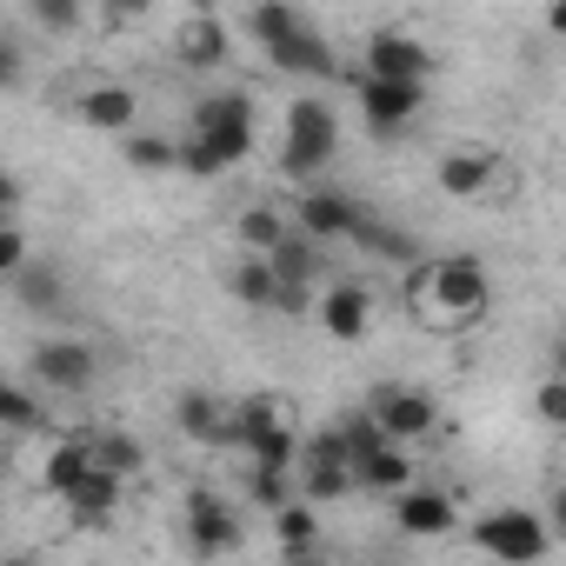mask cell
Here are the masks:
<instances>
[{
  "label": "cell",
  "instance_id": "7",
  "mask_svg": "<svg viewBox=\"0 0 566 566\" xmlns=\"http://www.w3.org/2000/svg\"><path fill=\"white\" fill-rule=\"evenodd\" d=\"M427 74H433V54L413 34H374L367 41V81H413V87H427Z\"/></svg>",
  "mask_w": 566,
  "mask_h": 566
},
{
  "label": "cell",
  "instance_id": "41",
  "mask_svg": "<svg viewBox=\"0 0 566 566\" xmlns=\"http://www.w3.org/2000/svg\"><path fill=\"white\" fill-rule=\"evenodd\" d=\"M8 566H34V559H8Z\"/></svg>",
  "mask_w": 566,
  "mask_h": 566
},
{
  "label": "cell",
  "instance_id": "38",
  "mask_svg": "<svg viewBox=\"0 0 566 566\" xmlns=\"http://www.w3.org/2000/svg\"><path fill=\"white\" fill-rule=\"evenodd\" d=\"M546 526H553V533H559V539H566V486H559V493H553V513H546Z\"/></svg>",
  "mask_w": 566,
  "mask_h": 566
},
{
  "label": "cell",
  "instance_id": "26",
  "mask_svg": "<svg viewBox=\"0 0 566 566\" xmlns=\"http://www.w3.org/2000/svg\"><path fill=\"white\" fill-rule=\"evenodd\" d=\"M273 273L287 280V287H314V273H321V240H307V233H294L287 247L273 253Z\"/></svg>",
  "mask_w": 566,
  "mask_h": 566
},
{
  "label": "cell",
  "instance_id": "32",
  "mask_svg": "<svg viewBox=\"0 0 566 566\" xmlns=\"http://www.w3.org/2000/svg\"><path fill=\"white\" fill-rule=\"evenodd\" d=\"M533 420H546V427H566V380H559V374H546V380L533 387Z\"/></svg>",
  "mask_w": 566,
  "mask_h": 566
},
{
  "label": "cell",
  "instance_id": "3",
  "mask_svg": "<svg viewBox=\"0 0 566 566\" xmlns=\"http://www.w3.org/2000/svg\"><path fill=\"white\" fill-rule=\"evenodd\" d=\"M473 546L506 559V566H539V553L553 546V526L526 506H500V513H480L473 520Z\"/></svg>",
  "mask_w": 566,
  "mask_h": 566
},
{
  "label": "cell",
  "instance_id": "1",
  "mask_svg": "<svg viewBox=\"0 0 566 566\" xmlns=\"http://www.w3.org/2000/svg\"><path fill=\"white\" fill-rule=\"evenodd\" d=\"M407 301H413V314H420V321H433V327H467V321H480V314H486L493 280H486V266H480L473 253H447V260L413 266Z\"/></svg>",
  "mask_w": 566,
  "mask_h": 566
},
{
  "label": "cell",
  "instance_id": "17",
  "mask_svg": "<svg viewBox=\"0 0 566 566\" xmlns=\"http://www.w3.org/2000/svg\"><path fill=\"white\" fill-rule=\"evenodd\" d=\"M354 240H360L374 260H387V266H413V260H420L413 233H407V227H394V220H380V213H367V220L354 227Z\"/></svg>",
  "mask_w": 566,
  "mask_h": 566
},
{
  "label": "cell",
  "instance_id": "9",
  "mask_svg": "<svg viewBox=\"0 0 566 566\" xmlns=\"http://www.w3.org/2000/svg\"><path fill=\"white\" fill-rule=\"evenodd\" d=\"M294 213H301V233H307V240H354V227L367 220V207H354V200L334 193V187H307Z\"/></svg>",
  "mask_w": 566,
  "mask_h": 566
},
{
  "label": "cell",
  "instance_id": "2",
  "mask_svg": "<svg viewBox=\"0 0 566 566\" xmlns=\"http://www.w3.org/2000/svg\"><path fill=\"white\" fill-rule=\"evenodd\" d=\"M253 147V101L247 94H207L193 107V140L180 147L187 174H227Z\"/></svg>",
  "mask_w": 566,
  "mask_h": 566
},
{
  "label": "cell",
  "instance_id": "20",
  "mask_svg": "<svg viewBox=\"0 0 566 566\" xmlns=\"http://www.w3.org/2000/svg\"><path fill=\"white\" fill-rule=\"evenodd\" d=\"M233 301H247V307H280V301H287V280H280L273 273V260H240L233 266Z\"/></svg>",
  "mask_w": 566,
  "mask_h": 566
},
{
  "label": "cell",
  "instance_id": "29",
  "mask_svg": "<svg viewBox=\"0 0 566 566\" xmlns=\"http://www.w3.org/2000/svg\"><path fill=\"white\" fill-rule=\"evenodd\" d=\"M127 167H140V174H167V167H180V147H174L167 134H134V140H127Z\"/></svg>",
  "mask_w": 566,
  "mask_h": 566
},
{
  "label": "cell",
  "instance_id": "37",
  "mask_svg": "<svg viewBox=\"0 0 566 566\" xmlns=\"http://www.w3.org/2000/svg\"><path fill=\"white\" fill-rule=\"evenodd\" d=\"M0 81H8V87L21 81V48H0Z\"/></svg>",
  "mask_w": 566,
  "mask_h": 566
},
{
  "label": "cell",
  "instance_id": "6",
  "mask_svg": "<svg viewBox=\"0 0 566 566\" xmlns=\"http://www.w3.org/2000/svg\"><path fill=\"white\" fill-rule=\"evenodd\" d=\"M374 420H380V433H387L394 447H407V440H427V433L440 427V407H433L427 394L380 387V394H374Z\"/></svg>",
  "mask_w": 566,
  "mask_h": 566
},
{
  "label": "cell",
  "instance_id": "11",
  "mask_svg": "<svg viewBox=\"0 0 566 566\" xmlns=\"http://www.w3.org/2000/svg\"><path fill=\"white\" fill-rule=\"evenodd\" d=\"M314 321H321V334H334V340H360V334L374 327V294H367V287H354V280H340V287H327V294H321Z\"/></svg>",
  "mask_w": 566,
  "mask_h": 566
},
{
  "label": "cell",
  "instance_id": "4",
  "mask_svg": "<svg viewBox=\"0 0 566 566\" xmlns=\"http://www.w3.org/2000/svg\"><path fill=\"white\" fill-rule=\"evenodd\" d=\"M334 147H340L334 107L314 101V94H301V101L287 107V147H280V167H287V174H321V167L334 160Z\"/></svg>",
  "mask_w": 566,
  "mask_h": 566
},
{
  "label": "cell",
  "instance_id": "31",
  "mask_svg": "<svg viewBox=\"0 0 566 566\" xmlns=\"http://www.w3.org/2000/svg\"><path fill=\"white\" fill-rule=\"evenodd\" d=\"M14 287H21L28 307H61V273H54V266H28Z\"/></svg>",
  "mask_w": 566,
  "mask_h": 566
},
{
  "label": "cell",
  "instance_id": "5",
  "mask_svg": "<svg viewBox=\"0 0 566 566\" xmlns=\"http://www.w3.org/2000/svg\"><path fill=\"white\" fill-rule=\"evenodd\" d=\"M187 546L193 553H233L240 546V513L213 486H193L187 493Z\"/></svg>",
  "mask_w": 566,
  "mask_h": 566
},
{
  "label": "cell",
  "instance_id": "14",
  "mask_svg": "<svg viewBox=\"0 0 566 566\" xmlns=\"http://www.w3.org/2000/svg\"><path fill=\"white\" fill-rule=\"evenodd\" d=\"M394 526L400 533H413V539H440V533H453V500L440 493V486H413V493H400L394 500Z\"/></svg>",
  "mask_w": 566,
  "mask_h": 566
},
{
  "label": "cell",
  "instance_id": "33",
  "mask_svg": "<svg viewBox=\"0 0 566 566\" xmlns=\"http://www.w3.org/2000/svg\"><path fill=\"white\" fill-rule=\"evenodd\" d=\"M0 420H8L14 433H34V420H41V400H34L28 387H8V400H0Z\"/></svg>",
  "mask_w": 566,
  "mask_h": 566
},
{
  "label": "cell",
  "instance_id": "21",
  "mask_svg": "<svg viewBox=\"0 0 566 566\" xmlns=\"http://www.w3.org/2000/svg\"><path fill=\"white\" fill-rule=\"evenodd\" d=\"M120 486H127V480H114V473H94L81 493H67V513H74L81 526H107V520L120 513Z\"/></svg>",
  "mask_w": 566,
  "mask_h": 566
},
{
  "label": "cell",
  "instance_id": "36",
  "mask_svg": "<svg viewBox=\"0 0 566 566\" xmlns=\"http://www.w3.org/2000/svg\"><path fill=\"white\" fill-rule=\"evenodd\" d=\"M280 566H334L321 546H307V553H280Z\"/></svg>",
  "mask_w": 566,
  "mask_h": 566
},
{
  "label": "cell",
  "instance_id": "10",
  "mask_svg": "<svg viewBox=\"0 0 566 566\" xmlns=\"http://www.w3.org/2000/svg\"><path fill=\"white\" fill-rule=\"evenodd\" d=\"M34 380H41L48 394H87V380H94V347H81V340H41V347H34Z\"/></svg>",
  "mask_w": 566,
  "mask_h": 566
},
{
  "label": "cell",
  "instance_id": "15",
  "mask_svg": "<svg viewBox=\"0 0 566 566\" xmlns=\"http://www.w3.org/2000/svg\"><path fill=\"white\" fill-rule=\"evenodd\" d=\"M134 114H140V94H134V87H120V81H101V87H87V94H81V120H87V127H101V134H127V127H134Z\"/></svg>",
  "mask_w": 566,
  "mask_h": 566
},
{
  "label": "cell",
  "instance_id": "35",
  "mask_svg": "<svg viewBox=\"0 0 566 566\" xmlns=\"http://www.w3.org/2000/svg\"><path fill=\"white\" fill-rule=\"evenodd\" d=\"M34 21L54 28V34H67V28H81V8H74V0H34Z\"/></svg>",
  "mask_w": 566,
  "mask_h": 566
},
{
  "label": "cell",
  "instance_id": "30",
  "mask_svg": "<svg viewBox=\"0 0 566 566\" xmlns=\"http://www.w3.org/2000/svg\"><path fill=\"white\" fill-rule=\"evenodd\" d=\"M247 500H253V506H266V513H280V506H294V480H287V473L253 467V473H247Z\"/></svg>",
  "mask_w": 566,
  "mask_h": 566
},
{
  "label": "cell",
  "instance_id": "28",
  "mask_svg": "<svg viewBox=\"0 0 566 566\" xmlns=\"http://www.w3.org/2000/svg\"><path fill=\"white\" fill-rule=\"evenodd\" d=\"M301 28H307V21H301L294 8H253V14H247V34H253V41H260L266 54H273L280 41H294Z\"/></svg>",
  "mask_w": 566,
  "mask_h": 566
},
{
  "label": "cell",
  "instance_id": "12",
  "mask_svg": "<svg viewBox=\"0 0 566 566\" xmlns=\"http://www.w3.org/2000/svg\"><path fill=\"white\" fill-rule=\"evenodd\" d=\"M360 107H367V127L394 134L427 107V87H413V81H360Z\"/></svg>",
  "mask_w": 566,
  "mask_h": 566
},
{
  "label": "cell",
  "instance_id": "16",
  "mask_svg": "<svg viewBox=\"0 0 566 566\" xmlns=\"http://www.w3.org/2000/svg\"><path fill=\"white\" fill-rule=\"evenodd\" d=\"M174 54H180L187 67H220V61L233 54V41H227V21H213V14H193V21L174 34Z\"/></svg>",
  "mask_w": 566,
  "mask_h": 566
},
{
  "label": "cell",
  "instance_id": "19",
  "mask_svg": "<svg viewBox=\"0 0 566 566\" xmlns=\"http://www.w3.org/2000/svg\"><path fill=\"white\" fill-rule=\"evenodd\" d=\"M266 61H273L280 74H321V81L334 74V48H327V41H321L314 28H301L294 41H280V48H273Z\"/></svg>",
  "mask_w": 566,
  "mask_h": 566
},
{
  "label": "cell",
  "instance_id": "27",
  "mask_svg": "<svg viewBox=\"0 0 566 566\" xmlns=\"http://www.w3.org/2000/svg\"><path fill=\"white\" fill-rule=\"evenodd\" d=\"M360 486V473L354 467H301V493L314 500V506H327V500H347Z\"/></svg>",
  "mask_w": 566,
  "mask_h": 566
},
{
  "label": "cell",
  "instance_id": "39",
  "mask_svg": "<svg viewBox=\"0 0 566 566\" xmlns=\"http://www.w3.org/2000/svg\"><path fill=\"white\" fill-rule=\"evenodd\" d=\"M546 28H553V34H566V0H559V8H546Z\"/></svg>",
  "mask_w": 566,
  "mask_h": 566
},
{
  "label": "cell",
  "instance_id": "25",
  "mask_svg": "<svg viewBox=\"0 0 566 566\" xmlns=\"http://www.w3.org/2000/svg\"><path fill=\"white\" fill-rule=\"evenodd\" d=\"M94 467L114 473V480H134V473L147 467V447H140L134 433H101V440H94Z\"/></svg>",
  "mask_w": 566,
  "mask_h": 566
},
{
  "label": "cell",
  "instance_id": "18",
  "mask_svg": "<svg viewBox=\"0 0 566 566\" xmlns=\"http://www.w3.org/2000/svg\"><path fill=\"white\" fill-rule=\"evenodd\" d=\"M101 467H94V440H61L54 453H48V486L67 500V493H81L87 480H94Z\"/></svg>",
  "mask_w": 566,
  "mask_h": 566
},
{
  "label": "cell",
  "instance_id": "34",
  "mask_svg": "<svg viewBox=\"0 0 566 566\" xmlns=\"http://www.w3.org/2000/svg\"><path fill=\"white\" fill-rule=\"evenodd\" d=\"M0 273H8V280L28 273V233H21V220H14V227H0Z\"/></svg>",
  "mask_w": 566,
  "mask_h": 566
},
{
  "label": "cell",
  "instance_id": "24",
  "mask_svg": "<svg viewBox=\"0 0 566 566\" xmlns=\"http://www.w3.org/2000/svg\"><path fill=\"white\" fill-rule=\"evenodd\" d=\"M273 539H280V553H307V546H321V520H314V500H294V506H280V513H273Z\"/></svg>",
  "mask_w": 566,
  "mask_h": 566
},
{
  "label": "cell",
  "instance_id": "13",
  "mask_svg": "<svg viewBox=\"0 0 566 566\" xmlns=\"http://www.w3.org/2000/svg\"><path fill=\"white\" fill-rule=\"evenodd\" d=\"M174 420H180V433H187V440H200V447H240V433H233V413H227V407H220L207 387L180 394Z\"/></svg>",
  "mask_w": 566,
  "mask_h": 566
},
{
  "label": "cell",
  "instance_id": "40",
  "mask_svg": "<svg viewBox=\"0 0 566 566\" xmlns=\"http://www.w3.org/2000/svg\"><path fill=\"white\" fill-rule=\"evenodd\" d=\"M553 374H559V380H566V340H559V360H553Z\"/></svg>",
  "mask_w": 566,
  "mask_h": 566
},
{
  "label": "cell",
  "instance_id": "8",
  "mask_svg": "<svg viewBox=\"0 0 566 566\" xmlns=\"http://www.w3.org/2000/svg\"><path fill=\"white\" fill-rule=\"evenodd\" d=\"M493 187H500V154H486V147L440 154V193L447 200H486Z\"/></svg>",
  "mask_w": 566,
  "mask_h": 566
},
{
  "label": "cell",
  "instance_id": "23",
  "mask_svg": "<svg viewBox=\"0 0 566 566\" xmlns=\"http://www.w3.org/2000/svg\"><path fill=\"white\" fill-rule=\"evenodd\" d=\"M360 473V486H374V493H413L420 480H413V460H407V447H387V453H374L367 467H354Z\"/></svg>",
  "mask_w": 566,
  "mask_h": 566
},
{
  "label": "cell",
  "instance_id": "22",
  "mask_svg": "<svg viewBox=\"0 0 566 566\" xmlns=\"http://www.w3.org/2000/svg\"><path fill=\"white\" fill-rule=\"evenodd\" d=\"M287 240H294V233H287V220H280V207H247V213H240V247H247L253 260H273Z\"/></svg>",
  "mask_w": 566,
  "mask_h": 566
}]
</instances>
